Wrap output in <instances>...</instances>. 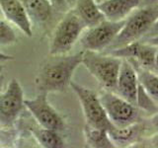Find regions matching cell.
I'll return each instance as SVG.
<instances>
[{
	"instance_id": "obj_1",
	"label": "cell",
	"mask_w": 158,
	"mask_h": 148,
	"mask_svg": "<svg viewBox=\"0 0 158 148\" xmlns=\"http://www.w3.org/2000/svg\"><path fill=\"white\" fill-rule=\"evenodd\" d=\"M83 51L73 54L51 56L40 65L35 85L38 93H61L70 86L74 72L82 61Z\"/></svg>"
},
{
	"instance_id": "obj_2",
	"label": "cell",
	"mask_w": 158,
	"mask_h": 148,
	"mask_svg": "<svg viewBox=\"0 0 158 148\" xmlns=\"http://www.w3.org/2000/svg\"><path fill=\"white\" fill-rule=\"evenodd\" d=\"M158 19V4L139 6L128 15L123 21L120 33L104 51L126 46L139 41L156 28Z\"/></svg>"
},
{
	"instance_id": "obj_3",
	"label": "cell",
	"mask_w": 158,
	"mask_h": 148,
	"mask_svg": "<svg viewBox=\"0 0 158 148\" xmlns=\"http://www.w3.org/2000/svg\"><path fill=\"white\" fill-rule=\"evenodd\" d=\"M87 70L105 91H116L122 58L102 51H83L82 61Z\"/></svg>"
},
{
	"instance_id": "obj_4",
	"label": "cell",
	"mask_w": 158,
	"mask_h": 148,
	"mask_svg": "<svg viewBox=\"0 0 158 148\" xmlns=\"http://www.w3.org/2000/svg\"><path fill=\"white\" fill-rule=\"evenodd\" d=\"M85 29V26L72 10H67L52 32L48 47L49 54L58 56L68 53Z\"/></svg>"
},
{
	"instance_id": "obj_5",
	"label": "cell",
	"mask_w": 158,
	"mask_h": 148,
	"mask_svg": "<svg viewBox=\"0 0 158 148\" xmlns=\"http://www.w3.org/2000/svg\"><path fill=\"white\" fill-rule=\"evenodd\" d=\"M70 87L72 91L76 94L79 102L81 104L84 118L86 125L94 127H99L108 131L112 130L115 125L110 121L105 112L100 97L89 88L71 81Z\"/></svg>"
},
{
	"instance_id": "obj_6",
	"label": "cell",
	"mask_w": 158,
	"mask_h": 148,
	"mask_svg": "<svg viewBox=\"0 0 158 148\" xmlns=\"http://www.w3.org/2000/svg\"><path fill=\"white\" fill-rule=\"evenodd\" d=\"M104 52L127 59L135 68L140 67L157 73V44L135 41Z\"/></svg>"
},
{
	"instance_id": "obj_7",
	"label": "cell",
	"mask_w": 158,
	"mask_h": 148,
	"mask_svg": "<svg viewBox=\"0 0 158 148\" xmlns=\"http://www.w3.org/2000/svg\"><path fill=\"white\" fill-rule=\"evenodd\" d=\"M123 21H110L105 19L101 23L86 28L80 36L83 51H104L120 33Z\"/></svg>"
},
{
	"instance_id": "obj_8",
	"label": "cell",
	"mask_w": 158,
	"mask_h": 148,
	"mask_svg": "<svg viewBox=\"0 0 158 148\" xmlns=\"http://www.w3.org/2000/svg\"><path fill=\"white\" fill-rule=\"evenodd\" d=\"M99 97L113 125L123 127L137 121L139 113L135 105L111 91H105Z\"/></svg>"
},
{
	"instance_id": "obj_9",
	"label": "cell",
	"mask_w": 158,
	"mask_h": 148,
	"mask_svg": "<svg viewBox=\"0 0 158 148\" xmlns=\"http://www.w3.org/2000/svg\"><path fill=\"white\" fill-rule=\"evenodd\" d=\"M47 95L46 93H39L34 99H25L24 105L39 125L60 132L65 130V122L58 112L49 104Z\"/></svg>"
},
{
	"instance_id": "obj_10",
	"label": "cell",
	"mask_w": 158,
	"mask_h": 148,
	"mask_svg": "<svg viewBox=\"0 0 158 148\" xmlns=\"http://www.w3.org/2000/svg\"><path fill=\"white\" fill-rule=\"evenodd\" d=\"M24 91L17 79H11L7 87L0 92V123L11 125L22 113Z\"/></svg>"
},
{
	"instance_id": "obj_11",
	"label": "cell",
	"mask_w": 158,
	"mask_h": 148,
	"mask_svg": "<svg viewBox=\"0 0 158 148\" xmlns=\"http://www.w3.org/2000/svg\"><path fill=\"white\" fill-rule=\"evenodd\" d=\"M2 17L28 37L33 36L32 23L21 0H0Z\"/></svg>"
},
{
	"instance_id": "obj_12",
	"label": "cell",
	"mask_w": 158,
	"mask_h": 148,
	"mask_svg": "<svg viewBox=\"0 0 158 148\" xmlns=\"http://www.w3.org/2000/svg\"><path fill=\"white\" fill-rule=\"evenodd\" d=\"M138 89V79L135 68L127 59H122V64L117 79L116 91L127 102L135 105Z\"/></svg>"
},
{
	"instance_id": "obj_13",
	"label": "cell",
	"mask_w": 158,
	"mask_h": 148,
	"mask_svg": "<svg viewBox=\"0 0 158 148\" xmlns=\"http://www.w3.org/2000/svg\"><path fill=\"white\" fill-rule=\"evenodd\" d=\"M142 0H106L98 3L104 16L110 21L125 20L133 10L139 7Z\"/></svg>"
},
{
	"instance_id": "obj_14",
	"label": "cell",
	"mask_w": 158,
	"mask_h": 148,
	"mask_svg": "<svg viewBox=\"0 0 158 148\" xmlns=\"http://www.w3.org/2000/svg\"><path fill=\"white\" fill-rule=\"evenodd\" d=\"M70 9L85 28L95 26L106 19L95 0H76Z\"/></svg>"
},
{
	"instance_id": "obj_15",
	"label": "cell",
	"mask_w": 158,
	"mask_h": 148,
	"mask_svg": "<svg viewBox=\"0 0 158 148\" xmlns=\"http://www.w3.org/2000/svg\"><path fill=\"white\" fill-rule=\"evenodd\" d=\"M32 25L44 26L52 18L54 9L49 0H21Z\"/></svg>"
},
{
	"instance_id": "obj_16",
	"label": "cell",
	"mask_w": 158,
	"mask_h": 148,
	"mask_svg": "<svg viewBox=\"0 0 158 148\" xmlns=\"http://www.w3.org/2000/svg\"><path fill=\"white\" fill-rule=\"evenodd\" d=\"M142 125L137 123L136 121L132 123V125L123 127L115 126L112 130L109 131V135H110L115 146H127L135 142L140 137L142 133Z\"/></svg>"
},
{
	"instance_id": "obj_17",
	"label": "cell",
	"mask_w": 158,
	"mask_h": 148,
	"mask_svg": "<svg viewBox=\"0 0 158 148\" xmlns=\"http://www.w3.org/2000/svg\"><path fill=\"white\" fill-rule=\"evenodd\" d=\"M84 137L88 146L95 148H112L116 147L112 141L109 131L99 127L85 125L84 128Z\"/></svg>"
},
{
	"instance_id": "obj_18",
	"label": "cell",
	"mask_w": 158,
	"mask_h": 148,
	"mask_svg": "<svg viewBox=\"0 0 158 148\" xmlns=\"http://www.w3.org/2000/svg\"><path fill=\"white\" fill-rule=\"evenodd\" d=\"M32 133L39 144L46 148H61L64 146V141L59 135V132L43 126L33 127Z\"/></svg>"
},
{
	"instance_id": "obj_19",
	"label": "cell",
	"mask_w": 158,
	"mask_h": 148,
	"mask_svg": "<svg viewBox=\"0 0 158 148\" xmlns=\"http://www.w3.org/2000/svg\"><path fill=\"white\" fill-rule=\"evenodd\" d=\"M135 70H136L137 79H138L139 85L144 89L148 95L157 102L158 100L157 73L147 70V69H144V68H140V67H136Z\"/></svg>"
},
{
	"instance_id": "obj_20",
	"label": "cell",
	"mask_w": 158,
	"mask_h": 148,
	"mask_svg": "<svg viewBox=\"0 0 158 148\" xmlns=\"http://www.w3.org/2000/svg\"><path fill=\"white\" fill-rule=\"evenodd\" d=\"M135 106L140 110L153 115H156L157 113V102L148 95L144 89L139 85V83H138Z\"/></svg>"
},
{
	"instance_id": "obj_21",
	"label": "cell",
	"mask_w": 158,
	"mask_h": 148,
	"mask_svg": "<svg viewBox=\"0 0 158 148\" xmlns=\"http://www.w3.org/2000/svg\"><path fill=\"white\" fill-rule=\"evenodd\" d=\"M17 43V35L11 24L0 17V46L7 47Z\"/></svg>"
},
{
	"instance_id": "obj_22",
	"label": "cell",
	"mask_w": 158,
	"mask_h": 148,
	"mask_svg": "<svg viewBox=\"0 0 158 148\" xmlns=\"http://www.w3.org/2000/svg\"><path fill=\"white\" fill-rule=\"evenodd\" d=\"M52 5V7L54 9V11L58 12H66L67 10L70 8L68 7V5L66 4L65 0H49Z\"/></svg>"
},
{
	"instance_id": "obj_23",
	"label": "cell",
	"mask_w": 158,
	"mask_h": 148,
	"mask_svg": "<svg viewBox=\"0 0 158 148\" xmlns=\"http://www.w3.org/2000/svg\"><path fill=\"white\" fill-rule=\"evenodd\" d=\"M13 59H14V57L12 56H9V54H6V53L0 51V63L7 62L10 60H13Z\"/></svg>"
},
{
	"instance_id": "obj_24",
	"label": "cell",
	"mask_w": 158,
	"mask_h": 148,
	"mask_svg": "<svg viewBox=\"0 0 158 148\" xmlns=\"http://www.w3.org/2000/svg\"><path fill=\"white\" fill-rule=\"evenodd\" d=\"M4 81H5V76H4V74L1 72V73H0V92H1L2 89H3Z\"/></svg>"
},
{
	"instance_id": "obj_25",
	"label": "cell",
	"mask_w": 158,
	"mask_h": 148,
	"mask_svg": "<svg viewBox=\"0 0 158 148\" xmlns=\"http://www.w3.org/2000/svg\"><path fill=\"white\" fill-rule=\"evenodd\" d=\"M75 1H76V0H65V2H66V4L68 5V7H69V8H71V7L73 6V4L75 3Z\"/></svg>"
},
{
	"instance_id": "obj_26",
	"label": "cell",
	"mask_w": 158,
	"mask_h": 148,
	"mask_svg": "<svg viewBox=\"0 0 158 148\" xmlns=\"http://www.w3.org/2000/svg\"><path fill=\"white\" fill-rule=\"evenodd\" d=\"M3 70H4V66H3V64H2V63H0V73L3 72Z\"/></svg>"
},
{
	"instance_id": "obj_27",
	"label": "cell",
	"mask_w": 158,
	"mask_h": 148,
	"mask_svg": "<svg viewBox=\"0 0 158 148\" xmlns=\"http://www.w3.org/2000/svg\"><path fill=\"white\" fill-rule=\"evenodd\" d=\"M95 1H96L97 3H101V2H103V1H106V0H95Z\"/></svg>"
},
{
	"instance_id": "obj_28",
	"label": "cell",
	"mask_w": 158,
	"mask_h": 148,
	"mask_svg": "<svg viewBox=\"0 0 158 148\" xmlns=\"http://www.w3.org/2000/svg\"><path fill=\"white\" fill-rule=\"evenodd\" d=\"M0 17H2V14H1V11H0ZM3 18V17H2Z\"/></svg>"
}]
</instances>
